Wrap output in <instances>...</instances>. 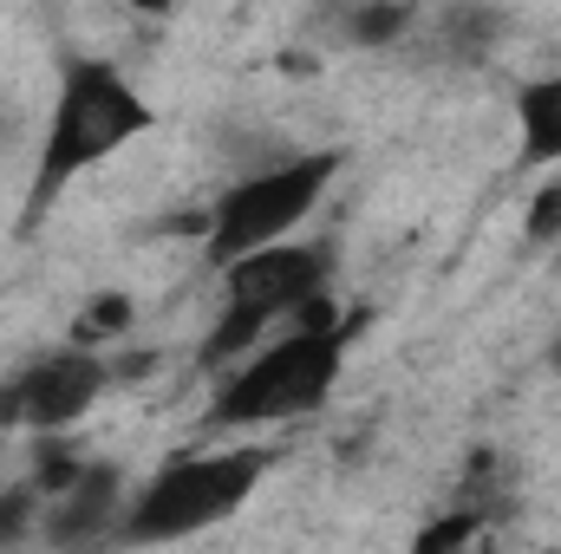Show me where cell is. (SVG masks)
Returning <instances> with one entry per match:
<instances>
[{"mask_svg":"<svg viewBox=\"0 0 561 554\" xmlns=\"http://www.w3.org/2000/svg\"><path fill=\"white\" fill-rule=\"evenodd\" d=\"M353 333H359V320H340V300L327 293L320 307H307L294 320V333L262 339L255 353L236 359V372L216 385L203 424L209 430H268V424L313 417L346 372Z\"/></svg>","mask_w":561,"mask_h":554,"instance_id":"obj_1","label":"cell"},{"mask_svg":"<svg viewBox=\"0 0 561 554\" xmlns=\"http://www.w3.org/2000/svg\"><path fill=\"white\" fill-rule=\"evenodd\" d=\"M150 125H157L150 99L112 59H72L59 72L53 112H46V131H39V163H33V189H26V209H20V235H33L79 176H92L105 157L138 143Z\"/></svg>","mask_w":561,"mask_h":554,"instance_id":"obj_2","label":"cell"},{"mask_svg":"<svg viewBox=\"0 0 561 554\" xmlns=\"http://www.w3.org/2000/svg\"><path fill=\"white\" fill-rule=\"evenodd\" d=\"M222 275V313L203 339V372L236 366L242 353H255L280 320H300L307 307H320L333 293V249L327 242H262L249 255H236Z\"/></svg>","mask_w":561,"mask_h":554,"instance_id":"obj_3","label":"cell"},{"mask_svg":"<svg viewBox=\"0 0 561 554\" xmlns=\"http://www.w3.org/2000/svg\"><path fill=\"white\" fill-rule=\"evenodd\" d=\"M340 170H346V150L333 143V150H294V157H275V163L236 176L209 203V216H203V255H209V268H229L236 255L294 235L327 203V189L340 183Z\"/></svg>","mask_w":561,"mask_h":554,"instance_id":"obj_4","label":"cell"},{"mask_svg":"<svg viewBox=\"0 0 561 554\" xmlns=\"http://www.w3.org/2000/svg\"><path fill=\"white\" fill-rule=\"evenodd\" d=\"M268 450H203V457H176L163 463L144 489H131L118 542L150 549V542H190L229 516H242V503L262 489L268 476Z\"/></svg>","mask_w":561,"mask_h":554,"instance_id":"obj_5","label":"cell"},{"mask_svg":"<svg viewBox=\"0 0 561 554\" xmlns=\"http://www.w3.org/2000/svg\"><path fill=\"white\" fill-rule=\"evenodd\" d=\"M105 385H112L105 353L66 339L0 379V430L7 437H59L66 424H79L105 399Z\"/></svg>","mask_w":561,"mask_h":554,"instance_id":"obj_6","label":"cell"},{"mask_svg":"<svg viewBox=\"0 0 561 554\" xmlns=\"http://www.w3.org/2000/svg\"><path fill=\"white\" fill-rule=\"evenodd\" d=\"M125 476L118 463H79L53 496H46V516H39V542L53 549H92V542H118V522H125Z\"/></svg>","mask_w":561,"mask_h":554,"instance_id":"obj_7","label":"cell"},{"mask_svg":"<svg viewBox=\"0 0 561 554\" xmlns=\"http://www.w3.org/2000/svg\"><path fill=\"white\" fill-rule=\"evenodd\" d=\"M516 138H523L516 143V163L523 170L561 163V72L523 85V99H516Z\"/></svg>","mask_w":561,"mask_h":554,"instance_id":"obj_8","label":"cell"},{"mask_svg":"<svg viewBox=\"0 0 561 554\" xmlns=\"http://www.w3.org/2000/svg\"><path fill=\"white\" fill-rule=\"evenodd\" d=\"M496 26H503L496 7H450V13H444V39H437V53H444V59H477V53L496 46Z\"/></svg>","mask_w":561,"mask_h":554,"instance_id":"obj_9","label":"cell"},{"mask_svg":"<svg viewBox=\"0 0 561 554\" xmlns=\"http://www.w3.org/2000/svg\"><path fill=\"white\" fill-rule=\"evenodd\" d=\"M39 516H46V489L39 483H13L0 489V549H20L39 535Z\"/></svg>","mask_w":561,"mask_h":554,"instance_id":"obj_10","label":"cell"},{"mask_svg":"<svg viewBox=\"0 0 561 554\" xmlns=\"http://www.w3.org/2000/svg\"><path fill=\"white\" fill-rule=\"evenodd\" d=\"M131 333V300L125 293H99L79 320H72V339L79 346H105V339H125Z\"/></svg>","mask_w":561,"mask_h":554,"instance_id":"obj_11","label":"cell"},{"mask_svg":"<svg viewBox=\"0 0 561 554\" xmlns=\"http://www.w3.org/2000/svg\"><path fill=\"white\" fill-rule=\"evenodd\" d=\"M399 26H405V0H373V7H353L346 13V39H359V46L399 39Z\"/></svg>","mask_w":561,"mask_h":554,"instance_id":"obj_12","label":"cell"},{"mask_svg":"<svg viewBox=\"0 0 561 554\" xmlns=\"http://www.w3.org/2000/svg\"><path fill=\"white\" fill-rule=\"evenodd\" d=\"M523 235H529V242H561V176L536 189V203H529V216H523Z\"/></svg>","mask_w":561,"mask_h":554,"instance_id":"obj_13","label":"cell"},{"mask_svg":"<svg viewBox=\"0 0 561 554\" xmlns=\"http://www.w3.org/2000/svg\"><path fill=\"white\" fill-rule=\"evenodd\" d=\"M125 7H138V13H170L176 0H125Z\"/></svg>","mask_w":561,"mask_h":554,"instance_id":"obj_14","label":"cell"},{"mask_svg":"<svg viewBox=\"0 0 561 554\" xmlns=\"http://www.w3.org/2000/svg\"><path fill=\"white\" fill-rule=\"evenodd\" d=\"M0 138H7V118H0Z\"/></svg>","mask_w":561,"mask_h":554,"instance_id":"obj_15","label":"cell"},{"mask_svg":"<svg viewBox=\"0 0 561 554\" xmlns=\"http://www.w3.org/2000/svg\"><path fill=\"white\" fill-rule=\"evenodd\" d=\"M0 450H7V430H0Z\"/></svg>","mask_w":561,"mask_h":554,"instance_id":"obj_16","label":"cell"}]
</instances>
